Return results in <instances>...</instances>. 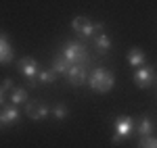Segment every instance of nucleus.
<instances>
[{"label": "nucleus", "instance_id": "obj_1", "mask_svg": "<svg viewBox=\"0 0 157 148\" xmlns=\"http://www.w3.org/2000/svg\"><path fill=\"white\" fill-rule=\"evenodd\" d=\"M113 84H115V77H113V73H111L109 69H103V67L94 69L92 73L88 75V86L92 88L94 92H98V94H105V92H109V90L113 88Z\"/></svg>", "mask_w": 157, "mask_h": 148}, {"label": "nucleus", "instance_id": "obj_2", "mask_svg": "<svg viewBox=\"0 0 157 148\" xmlns=\"http://www.w3.org/2000/svg\"><path fill=\"white\" fill-rule=\"evenodd\" d=\"M63 56L69 65H84L88 61V50L84 44H78V42H67L65 48H63Z\"/></svg>", "mask_w": 157, "mask_h": 148}, {"label": "nucleus", "instance_id": "obj_3", "mask_svg": "<svg viewBox=\"0 0 157 148\" xmlns=\"http://www.w3.org/2000/svg\"><path fill=\"white\" fill-rule=\"evenodd\" d=\"M134 125H136V123H134L132 117H128V115L117 117L115 123H113V144H121V140L128 138L134 129H136Z\"/></svg>", "mask_w": 157, "mask_h": 148}, {"label": "nucleus", "instance_id": "obj_4", "mask_svg": "<svg viewBox=\"0 0 157 148\" xmlns=\"http://www.w3.org/2000/svg\"><path fill=\"white\" fill-rule=\"evenodd\" d=\"M71 27L75 34H80L82 38H94V34L97 31H101L103 29V23H92L90 19H86V17H75L71 21Z\"/></svg>", "mask_w": 157, "mask_h": 148}, {"label": "nucleus", "instance_id": "obj_5", "mask_svg": "<svg viewBox=\"0 0 157 148\" xmlns=\"http://www.w3.org/2000/svg\"><path fill=\"white\" fill-rule=\"evenodd\" d=\"M19 71L25 75V79L29 81V86H36L38 73H40L36 59H32V56H25V59H21V61H19Z\"/></svg>", "mask_w": 157, "mask_h": 148}, {"label": "nucleus", "instance_id": "obj_6", "mask_svg": "<svg viewBox=\"0 0 157 148\" xmlns=\"http://www.w3.org/2000/svg\"><path fill=\"white\" fill-rule=\"evenodd\" d=\"M67 81L71 86H82L84 81H88V69L86 65H71L67 71Z\"/></svg>", "mask_w": 157, "mask_h": 148}, {"label": "nucleus", "instance_id": "obj_7", "mask_svg": "<svg viewBox=\"0 0 157 148\" xmlns=\"http://www.w3.org/2000/svg\"><path fill=\"white\" fill-rule=\"evenodd\" d=\"M155 81V69L153 67H140L136 73H134V84L138 88H149L151 84Z\"/></svg>", "mask_w": 157, "mask_h": 148}, {"label": "nucleus", "instance_id": "obj_8", "mask_svg": "<svg viewBox=\"0 0 157 148\" xmlns=\"http://www.w3.org/2000/svg\"><path fill=\"white\" fill-rule=\"evenodd\" d=\"M48 113H50V109L44 104V102H40V100H32V102L27 104V117L34 119V121H42V119H46Z\"/></svg>", "mask_w": 157, "mask_h": 148}, {"label": "nucleus", "instance_id": "obj_9", "mask_svg": "<svg viewBox=\"0 0 157 148\" xmlns=\"http://www.w3.org/2000/svg\"><path fill=\"white\" fill-rule=\"evenodd\" d=\"M19 121V109L11 104V106H6V109H2L0 111V125L2 127H11Z\"/></svg>", "mask_w": 157, "mask_h": 148}, {"label": "nucleus", "instance_id": "obj_10", "mask_svg": "<svg viewBox=\"0 0 157 148\" xmlns=\"http://www.w3.org/2000/svg\"><path fill=\"white\" fill-rule=\"evenodd\" d=\"M13 61V46L9 44V36L0 34V63H11Z\"/></svg>", "mask_w": 157, "mask_h": 148}, {"label": "nucleus", "instance_id": "obj_11", "mask_svg": "<svg viewBox=\"0 0 157 148\" xmlns=\"http://www.w3.org/2000/svg\"><path fill=\"white\" fill-rule=\"evenodd\" d=\"M147 61V56H145V52L140 48H130L128 50V63L130 65H134V67H143Z\"/></svg>", "mask_w": 157, "mask_h": 148}, {"label": "nucleus", "instance_id": "obj_12", "mask_svg": "<svg viewBox=\"0 0 157 148\" xmlns=\"http://www.w3.org/2000/svg\"><path fill=\"white\" fill-rule=\"evenodd\" d=\"M69 67H71V65L65 61V56H63V54H57V56L52 59V69H55L59 75H67Z\"/></svg>", "mask_w": 157, "mask_h": 148}, {"label": "nucleus", "instance_id": "obj_13", "mask_svg": "<svg viewBox=\"0 0 157 148\" xmlns=\"http://www.w3.org/2000/svg\"><path fill=\"white\" fill-rule=\"evenodd\" d=\"M94 46H97V50L101 54H107L109 48H111V40H109L105 34H98V36L94 38Z\"/></svg>", "mask_w": 157, "mask_h": 148}, {"label": "nucleus", "instance_id": "obj_14", "mask_svg": "<svg viewBox=\"0 0 157 148\" xmlns=\"http://www.w3.org/2000/svg\"><path fill=\"white\" fill-rule=\"evenodd\" d=\"M136 132H138V136H151V132H153V123H151V119L145 117V119H140L138 125H136Z\"/></svg>", "mask_w": 157, "mask_h": 148}, {"label": "nucleus", "instance_id": "obj_15", "mask_svg": "<svg viewBox=\"0 0 157 148\" xmlns=\"http://www.w3.org/2000/svg\"><path fill=\"white\" fill-rule=\"evenodd\" d=\"M25 100H27V92H25L23 88H17V90H13V92H11V102L15 104V106L23 104Z\"/></svg>", "mask_w": 157, "mask_h": 148}, {"label": "nucleus", "instance_id": "obj_16", "mask_svg": "<svg viewBox=\"0 0 157 148\" xmlns=\"http://www.w3.org/2000/svg\"><path fill=\"white\" fill-rule=\"evenodd\" d=\"M57 71L55 69H48V71H40L38 73V79L42 81V84H52V81H57Z\"/></svg>", "mask_w": 157, "mask_h": 148}, {"label": "nucleus", "instance_id": "obj_17", "mask_svg": "<svg viewBox=\"0 0 157 148\" xmlns=\"http://www.w3.org/2000/svg\"><path fill=\"white\" fill-rule=\"evenodd\" d=\"M138 148H157V138L153 136H143L138 142Z\"/></svg>", "mask_w": 157, "mask_h": 148}, {"label": "nucleus", "instance_id": "obj_18", "mask_svg": "<svg viewBox=\"0 0 157 148\" xmlns=\"http://www.w3.org/2000/svg\"><path fill=\"white\" fill-rule=\"evenodd\" d=\"M52 115H55L57 119H65V117L69 115V111H67V106H65V104H57V106L52 109Z\"/></svg>", "mask_w": 157, "mask_h": 148}, {"label": "nucleus", "instance_id": "obj_19", "mask_svg": "<svg viewBox=\"0 0 157 148\" xmlns=\"http://www.w3.org/2000/svg\"><path fill=\"white\" fill-rule=\"evenodd\" d=\"M0 88H2L4 92H9V90H13V81H11V79H4V81H2V86H0Z\"/></svg>", "mask_w": 157, "mask_h": 148}, {"label": "nucleus", "instance_id": "obj_20", "mask_svg": "<svg viewBox=\"0 0 157 148\" xmlns=\"http://www.w3.org/2000/svg\"><path fill=\"white\" fill-rule=\"evenodd\" d=\"M2 104H4V90L0 88V106H2Z\"/></svg>", "mask_w": 157, "mask_h": 148}]
</instances>
